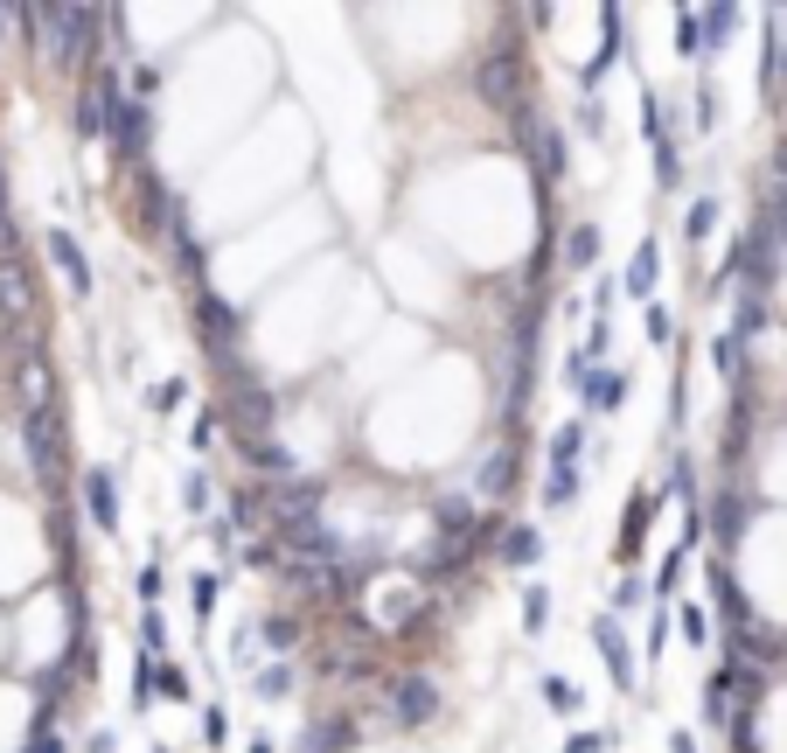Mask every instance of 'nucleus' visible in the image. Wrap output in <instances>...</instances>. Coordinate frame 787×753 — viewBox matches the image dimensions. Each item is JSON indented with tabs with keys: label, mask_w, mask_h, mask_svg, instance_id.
<instances>
[{
	"label": "nucleus",
	"mask_w": 787,
	"mask_h": 753,
	"mask_svg": "<svg viewBox=\"0 0 787 753\" xmlns=\"http://www.w3.org/2000/svg\"><path fill=\"white\" fill-rule=\"evenodd\" d=\"M586 454V426H558V440H551V467H579Z\"/></svg>",
	"instance_id": "nucleus-19"
},
{
	"label": "nucleus",
	"mask_w": 787,
	"mask_h": 753,
	"mask_svg": "<svg viewBox=\"0 0 787 753\" xmlns=\"http://www.w3.org/2000/svg\"><path fill=\"white\" fill-rule=\"evenodd\" d=\"M49 258L63 266V279H70V293L84 300L91 293V258H84V244H77L70 231H49Z\"/></svg>",
	"instance_id": "nucleus-8"
},
{
	"label": "nucleus",
	"mask_w": 787,
	"mask_h": 753,
	"mask_svg": "<svg viewBox=\"0 0 787 753\" xmlns=\"http://www.w3.org/2000/svg\"><path fill=\"white\" fill-rule=\"evenodd\" d=\"M22 447H28V467H35V482H56V467H63V419H56L49 405H35L28 419H22Z\"/></svg>",
	"instance_id": "nucleus-1"
},
{
	"label": "nucleus",
	"mask_w": 787,
	"mask_h": 753,
	"mask_svg": "<svg viewBox=\"0 0 787 753\" xmlns=\"http://www.w3.org/2000/svg\"><path fill=\"white\" fill-rule=\"evenodd\" d=\"M391 719L397 726H432L439 719V691L426 676H391Z\"/></svg>",
	"instance_id": "nucleus-2"
},
{
	"label": "nucleus",
	"mask_w": 787,
	"mask_h": 753,
	"mask_svg": "<svg viewBox=\"0 0 787 753\" xmlns=\"http://www.w3.org/2000/svg\"><path fill=\"white\" fill-rule=\"evenodd\" d=\"M683 635H690V642H711V614H704V607H683Z\"/></svg>",
	"instance_id": "nucleus-35"
},
{
	"label": "nucleus",
	"mask_w": 787,
	"mask_h": 753,
	"mask_svg": "<svg viewBox=\"0 0 787 753\" xmlns=\"http://www.w3.org/2000/svg\"><path fill=\"white\" fill-rule=\"evenodd\" d=\"M711 593H718V607H725V621H732V628L745 635V628H753V600H745L739 593V579L732 572H725V558L711 565Z\"/></svg>",
	"instance_id": "nucleus-10"
},
{
	"label": "nucleus",
	"mask_w": 787,
	"mask_h": 753,
	"mask_svg": "<svg viewBox=\"0 0 787 753\" xmlns=\"http://www.w3.org/2000/svg\"><path fill=\"white\" fill-rule=\"evenodd\" d=\"M683 231H690V238H711V231H718V202H711V196H704V202H690Z\"/></svg>",
	"instance_id": "nucleus-27"
},
{
	"label": "nucleus",
	"mask_w": 787,
	"mask_h": 753,
	"mask_svg": "<svg viewBox=\"0 0 787 753\" xmlns=\"http://www.w3.org/2000/svg\"><path fill=\"white\" fill-rule=\"evenodd\" d=\"M252 691H258V698H286V691H293V670H286V663L258 670V676H252Z\"/></svg>",
	"instance_id": "nucleus-25"
},
{
	"label": "nucleus",
	"mask_w": 787,
	"mask_h": 753,
	"mask_svg": "<svg viewBox=\"0 0 787 753\" xmlns=\"http://www.w3.org/2000/svg\"><path fill=\"white\" fill-rule=\"evenodd\" d=\"M482 488H509V454H488V467H482Z\"/></svg>",
	"instance_id": "nucleus-38"
},
{
	"label": "nucleus",
	"mask_w": 787,
	"mask_h": 753,
	"mask_svg": "<svg viewBox=\"0 0 787 753\" xmlns=\"http://www.w3.org/2000/svg\"><path fill=\"white\" fill-rule=\"evenodd\" d=\"M161 635H167V628H161V614H140V642H147V656L161 649Z\"/></svg>",
	"instance_id": "nucleus-42"
},
{
	"label": "nucleus",
	"mask_w": 787,
	"mask_h": 753,
	"mask_svg": "<svg viewBox=\"0 0 787 753\" xmlns=\"http://www.w3.org/2000/svg\"><path fill=\"white\" fill-rule=\"evenodd\" d=\"M28 266H22V258H0V314H8V322H22V314H28Z\"/></svg>",
	"instance_id": "nucleus-11"
},
{
	"label": "nucleus",
	"mask_w": 787,
	"mask_h": 753,
	"mask_svg": "<svg viewBox=\"0 0 787 753\" xmlns=\"http://www.w3.org/2000/svg\"><path fill=\"white\" fill-rule=\"evenodd\" d=\"M669 753H697V740H690V732H676V740H669Z\"/></svg>",
	"instance_id": "nucleus-48"
},
{
	"label": "nucleus",
	"mask_w": 787,
	"mask_h": 753,
	"mask_svg": "<svg viewBox=\"0 0 787 753\" xmlns=\"http://www.w3.org/2000/svg\"><path fill=\"white\" fill-rule=\"evenodd\" d=\"M732 22H739L732 8H704V35H711V43H725V35H732Z\"/></svg>",
	"instance_id": "nucleus-34"
},
{
	"label": "nucleus",
	"mask_w": 787,
	"mask_h": 753,
	"mask_svg": "<svg viewBox=\"0 0 787 753\" xmlns=\"http://www.w3.org/2000/svg\"><path fill=\"white\" fill-rule=\"evenodd\" d=\"M223 732H230V719H223V705H209V711H202V740H209V746H223Z\"/></svg>",
	"instance_id": "nucleus-36"
},
{
	"label": "nucleus",
	"mask_w": 787,
	"mask_h": 753,
	"mask_svg": "<svg viewBox=\"0 0 787 753\" xmlns=\"http://www.w3.org/2000/svg\"><path fill=\"white\" fill-rule=\"evenodd\" d=\"M711 119H718V91L704 84V91H697V126H711Z\"/></svg>",
	"instance_id": "nucleus-44"
},
{
	"label": "nucleus",
	"mask_w": 787,
	"mask_h": 753,
	"mask_svg": "<svg viewBox=\"0 0 787 753\" xmlns=\"http://www.w3.org/2000/svg\"><path fill=\"white\" fill-rule=\"evenodd\" d=\"M196 314H202V343H209V356L238 349V335H244V322H238V308H230V300H217V293H202V300H196Z\"/></svg>",
	"instance_id": "nucleus-6"
},
{
	"label": "nucleus",
	"mask_w": 787,
	"mask_h": 753,
	"mask_svg": "<svg viewBox=\"0 0 787 753\" xmlns=\"http://www.w3.org/2000/svg\"><path fill=\"white\" fill-rule=\"evenodd\" d=\"M760 328H766V308H760V293H745V300H739V328H732V335H739V343H753Z\"/></svg>",
	"instance_id": "nucleus-26"
},
{
	"label": "nucleus",
	"mask_w": 787,
	"mask_h": 753,
	"mask_svg": "<svg viewBox=\"0 0 787 753\" xmlns=\"http://www.w3.org/2000/svg\"><path fill=\"white\" fill-rule=\"evenodd\" d=\"M265 502H273V523H314L321 517V482H279V488H265Z\"/></svg>",
	"instance_id": "nucleus-4"
},
{
	"label": "nucleus",
	"mask_w": 787,
	"mask_h": 753,
	"mask_svg": "<svg viewBox=\"0 0 787 753\" xmlns=\"http://www.w3.org/2000/svg\"><path fill=\"white\" fill-rule=\"evenodd\" d=\"M258 642L293 649V642H300V621H293V614H265V621H258Z\"/></svg>",
	"instance_id": "nucleus-21"
},
{
	"label": "nucleus",
	"mask_w": 787,
	"mask_h": 753,
	"mask_svg": "<svg viewBox=\"0 0 787 753\" xmlns=\"http://www.w3.org/2000/svg\"><path fill=\"white\" fill-rule=\"evenodd\" d=\"M188 440H196V454H209V447H217V412H202V419H196V432H188Z\"/></svg>",
	"instance_id": "nucleus-39"
},
{
	"label": "nucleus",
	"mask_w": 787,
	"mask_h": 753,
	"mask_svg": "<svg viewBox=\"0 0 787 753\" xmlns=\"http://www.w3.org/2000/svg\"><path fill=\"white\" fill-rule=\"evenodd\" d=\"M439 523L467 537V531H474V510H467V496H447V502H439Z\"/></svg>",
	"instance_id": "nucleus-30"
},
{
	"label": "nucleus",
	"mask_w": 787,
	"mask_h": 753,
	"mask_svg": "<svg viewBox=\"0 0 787 753\" xmlns=\"http://www.w3.org/2000/svg\"><path fill=\"white\" fill-rule=\"evenodd\" d=\"M252 753H273V746H252Z\"/></svg>",
	"instance_id": "nucleus-49"
},
{
	"label": "nucleus",
	"mask_w": 787,
	"mask_h": 753,
	"mask_svg": "<svg viewBox=\"0 0 787 753\" xmlns=\"http://www.w3.org/2000/svg\"><path fill=\"white\" fill-rule=\"evenodd\" d=\"M182 398H188V391L175 384V376H167V384H153V391H147V405H153V412H175Z\"/></svg>",
	"instance_id": "nucleus-33"
},
{
	"label": "nucleus",
	"mask_w": 787,
	"mask_h": 753,
	"mask_svg": "<svg viewBox=\"0 0 787 753\" xmlns=\"http://www.w3.org/2000/svg\"><path fill=\"white\" fill-rule=\"evenodd\" d=\"M105 134H112V154H119V161H140V154H147V105L119 99V105H112V126H105Z\"/></svg>",
	"instance_id": "nucleus-5"
},
{
	"label": "nucleus",
	"mask_w": 787,
	"mask_h": 753,
	"mask_svg": "<svg viewBox=\"0 0 787 753\" xmlns=\"http://www.w3.org/2000/svg\"><path fill=\"white\" fill-rule=\"evenodd\" d=\"M536 175H565V134H536Z\"/></svg>",
	"instance_id": "nucleus-23"
},
{
	"label": "nucleus",
	"mask_w": 787,
	"mask_h": 753,
	"mask_svg": "<svg viewBox=\"0 0 787 753\" xmlns=\"http://www.w3.org/2000/svg\"><path fill=\"white\" fill-rule=\"evenodd\" d=\"M711 363L732 370V376H745V343H739V335H718V343H711Z\"/></svg>",
	"instance_id": "nucleus-24"
},
{
	"label": "nucleus",
	"mask_w": 787,
	"mask_h": 753,
	"mask_svg": "<svg viewBox=\"0 0 787 753\" xmlns=\"http://www.w3.org/2000/svg\"><path fill=\"white\" fill-rule=\"evenodd\" d=\"M745 517H753V496H739V488H732V496H718V502H711V531H718V544H732V537L745 531Z\"/></svg>",
	"instance_id": "nucleus-12"
},
{
	"label": "nucleus",
	"mask_w": 787,
	"mask_h": 753,
	"mask_svg": "<svg viewBox=\"0 0 787 753\" xmlns=\"http://www.w3.org/2000/svg\"><path fill=\"white\" fill-rule=\"evenodd\" d=\"M592 649L606 656L613 684H621V691H635V649H627V635H621V621H613V614H592Z\"/></svg>",
	"instance_id": "nucleus-3"
},
{
	"label": "nucleus",
	"mask_w": 787,
	"mask_h": 753,
	"mask_svg": "<svg viewBox=\"0 0 787 753\" xmlns=\"http://www.w3.org/2000/svg\"><path fill=\"white\" fill-rule=\"evenodd\" d=\"M600 746H606L600 732H571V746H565V753H600Z\"/></svg>",
	"instance_id": "nucleus-46"
},
{
	"label": "nucleus",
	"mask_w": 787,
	"mask_h": 753,
	"mask_svg": "<svg viewBox=\"0 0 787 753\" xmlns=\"http://www.w3.org/2000/svg\"><path fill=\"white\" fill-rule=\"evenodd\" d=\"M544 621H551V593H544V587H530V593H523V628H530V635H544Z\"/></svg>",
	"instance_id": "nucleus-28"
},
{
	"label": "nucleus",
	"mask_w": 787,
	"mask_h": 753,
	"mask_svg": "<svg viewBox=\"0 0 787 753\" xmlns=\"http://www.w3.org/2000/svg\"><path fill=\"white\" fill-rule=\"evenodd\" d=\"M627 384H635L627 370H586V405L592 412H621L627 405Z\"/></svg>",
	"instance_id": "nucleus-9"
},
{
	"label": "nucleus",
	"mask_w": 787,
	"mask_h": 753,
	"mask_svg": "<svg viewBox=\"0 0 787 753\" xmlns=\"http://www.w3.org/2000/svg\"><path fill=\"white\" fill-rule=\"evenodd\" d=\"M209 614H217V579L202 572V579H196V621H209Z\"/></svg>",
	"instance_id": "nucleus-37"
},
{
	"label": "nucleus",
	"mask_w": 787,
	"mask_h": 753,
	"mask_svg": "<svg viewBox=\"0 0 787 753\" xmlns=\"http://www.w3.org/2000/svg\"><path fill=\"white\" fill-rule=\"evenodd\" d=\"M244 454H252L258 467H273V475H286V447H273V440H244Z\"/></svg>",
	"instance_id": "nucleus-32"
},
{
	"label": "nucleus",
	"mask_w": 787,
	"mask_h": 753,
	"mask_svg": "<svg viewBox=\"0 0 787 753\" xmlns=\"http://www.w3.org/2000/svg\"><path fill=\"white\" fill-rule=\"evenodd\" d=\"M656 266H662V258H656V244H641V252H635V266H627V293H656Z\"/></svg>",
	"instance_id": "nucleus-20"
},
{
	"label": "nucleus",
	"mask_w": 787,
	"mask_h": 753,
	"mask_svg": "<svg viewBox=\"0 0 787 753\" xmlns=\"http://www.w3.org/2000/svg\"><path fill=\"white\" fill-rule=\"evenodd\" d=\"M592 258H600V231H592V223H579V231L565 238V266H579V273H586Z\"/></svg>",
	"instance_id": "nucleus-18"
},
{
	"label": "nucleus",
	"mask_w": 787,
	"mask_h": 753,
	"mask_svg": "<svg viewBox=\"0 0 787 753\" xmlns=\"http://www.w3.org/2000/svg\"><path fill=\"white\" fill-rule=\"evenodd\" d=\"M641 134L662 147V105H656V99H641Z\"/></svg>",
	"instance_id": "nucleus-40"
},
{
	"label": "nucleus",
	"mask_w": 787,
	"mask_h": 753,
	"mask_svg": "<svg viewBox=\"0 0 787 753\" xmlns=\"http://www.w3.org/2000/svg\"><path fill=\"white\" fill-rule=\"evenodd\" d=\"M84 510L99 531H119V482H112V467H91L84 475Z\"/></svg>",
	"instance_id": "nucleus-7"
},
{
	"label": "nucleus",
	"mask_w": 787,
	"mask_h": 753,
	"mask_svg": "<svg viewBox=\"0 0 787 753\" xmlns=\"http://www.w3.org/2000/svg\"><path fill=\"white\" fill-rule=\"evenodd\" d=\"M544 705H551V711H565V719H579V711H586L579 684H565V676H544Z\"/></svg>",
	"instance_id": "nucleus-17"
},
{
	"label": "nucleus",
	"mask_w": 787,
	"mask_h": 753,
	"mask_svg": "<svg viewBox=\"0 0 787 753\" xmlns=\"http://www.w3.org/2000/svg\"><path fill=\"white\" fill-rule=\"evenodd\" d=\"M641 531H648V496L627 510V523H621V552H613V558H635V552H641Z\"/></svg>",
	"instance_id": "nucleus-22"
},
{
	"label": "nucleus",
	"mask_w": 787,
	"mask_h": 753,
	"mask_svg": "<svg viewBox=\"0 0 787 753\" xmlns=\"http://www.w3.org/2000/svg\"><path fill=\"white\" fill-rule=\"evenodd\" d=\"M648 343H656V349L669 343V314H662V308H648Z\"/></svg>",
	"instance_id": "nucleus-45"
},
{
	"label": "nucleus",
	"mask_w": 787,
	"mask_h": 753,
	"mask_svg": "<svg viewBox=\"0 0 787 753\" xmlns=\"http://www.w3.org/2000/svg\"><path fill=\"white\" fill-rule=\"evenodd\" d=\"M600 28H606V49H600V63L586 70V84H600L606 70H613V63H621V56H627V22H621V14L606 8V14H600Z\"/></svg>",
	"instance_id": "nucleus-14"
},
{
	"label": "nucleus",
	"mask_w": 787,
	"mask_h": 753,
	"mask_svg": "<svg viewBox=\"0 0 787 753\" xmlns=\"http://www.w3.org/2000/svg\"><path fill=\"white\" fill-rule=\"evenodd\" d=\"M635 600H641V579H621V587H613V614L635 607Z\"/></svg>",
	"instance_id": "nucleus-43"
},
{
	"label": "nucleus",
	"mask_w": 787,
	"mask_h": 753,
	"mask_svg": "<svg viewBox=\"0 0 787 753\" xmlns=\"http://www.w3.org/2000/svg\"><path fill=\"white\" fill-rule=\"evenodd\" d=\"M656 182H662V188H676V182H683V154H676L669 140L656 147Z\"/></svg>",
	"instance_id": "nucleus-31"
},
{
	"label": "nucleus",
	"mask_w": 787,
	"mask_h": 753,
	"mask_svg": "<svg viewBox=\"0 0 787 753\" xmlns=\"http://www.w3.org/2000/svg\"><path fill=\"white\" fill-rule=\"evenodd\" d=\"M188 510H209V475H202V467L188 475Z\"/></svg>",
	"instance_id": "nucleus-41"
},
{
	"label": "nucleus",
	"mask_w": 787,
	"mask_h": 753,
	"mask_svg": "<svg viewBox=\"0 0 787 753\" xmlns=\"http://www.w3.org/2000/svg\"><path fill=\"white\" fill-rule=\"evenodd\" d=\"M544 502H579V467H551V488Z\"/></svg>",
	"instance_id": "nucleus-29"
},
{
	"label": "nucleus",
	"mask_w": 787,
	"mask_h": 753,
	"mask_svg": "<svg viewBox=\"0 0 787 753\" xmlns=\"http://www.w3.org/2000/svg\"><path fill=\"white\" fill-rule=\"evenodd\" d=\"M704 711H711V726L732 719V670H711V676H704Z\"/></svg>",
	"instance_id": "nucleus-16"
},
{
	"label": "nucleus",
	"mask_w": 787,
	"mask_h": 753,
	"mask_svg": "<svg viewBox=\"0 0 787 753\" xmlns=\"http://www.w3.org/2000/svg\"><path fill=\"white\" fill-rule=\"evenodd\" d=\"M482 99L488 105H516V56H488L482 63Z\"/></svg>",
	"instance_id": "nucleus-13"
},
{
	"label": "nucleus",
	"mask_w": 787,
	"mask_h": 753,
	"mask_svg": "<svg viewBox=\"0 0 787 753\" xmlns=\"http://www.w3.org/2000/svg\"><path fill=\"white\" fill-rule=\"evenodd\" d=\"M14 238V223H8V182H0V244Z\"/></svg>",
	"instance_id": "nucleus-47"
},
{
	"label": "nucleus",
	"mask_w": 787,
	"mask_h": 753,
	"mask_svg": "<svg viewBox=\"0 0 787 753\" xmlns=\"http://www.w3.org/2000/svg\"><path fill=\"white\" fill-rule=\"evenodd\" d=\"M536 558H544V544H536V531H530V523H509V531H502V565H516V572H530Z\"/></svg>",
	"instance_id": "nucleus-15"
}]
</instances>
